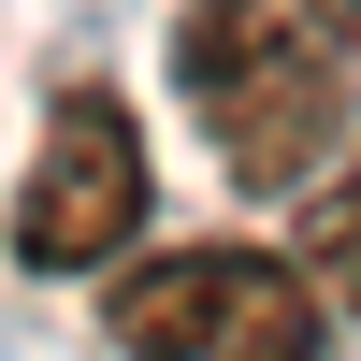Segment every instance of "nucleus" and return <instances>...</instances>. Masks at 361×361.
<instances>
[{"label": "nucleus", "instance_id": "obj_4", "mask_svg": "<svg viewBox=\"0 0 361 361\" xmlns=\"http://www.w3.org/2000/svg\"><path fill=\"white\" fill-rule=\"evenodd\" d=\"M289 202H304V289L333 318H361V130L318 159V188H289Z\"/></svg>", "mask_w": 361, "mask_h": 361}, {"label": "nucleus", "instance_id": "obj_1", "mask_svg": "<svg viewBox=\"0 0 361 361\" xmlns=\"http://www.w3.org/2000/svg\"><path fill=\"white\" fill-rule=\"evenodd\" d=\"M173 102L217 145L231 188L289 202L361 130V29H347V0H188L173 15Z\"/></svg>", "mask_w": 361, "mask_h": 361}, {"label": "nucleus", "instance_id": "obj_3", "mask_svg": "<svg viewBox=\"0 0 361 361\" xmlns=\"http://www.w3.org/2000/svg\"><path fill=\"white\" fill-rule=\"evenodd\" d=\"M145 130H130V102L116 87H58L44 102V145H29V173H15V260L29 275H116L130 260V231H145Z\"/></svg>", "mask_w": 361, "mask_h": 361}, {"label": "nucleus", "instance_id": "obj_2", "mask_svg": "<svg viewBox=\"0 0 361 361\" xmlns=\"http://www.w3.org/2000/svg\"><path fill=\"white\" fill-rule=\"evenodd\" d=\"M102 333L116 361H318L333 304L275 246H159L102 289Z\"/></svg>", "mask_w": 361, "mask_h": 361}, {"label": "nucleus", "instance_id": "obj_5", "mask_svg": "<svg viewBox=\"0 0 361 361\" xmlns=\"http://www.w3.org/2000/svg\"><path fill=\"white\" fill-rule=\"evenodd\" d=\"M347 29H361V0H347Z\"/></svg>", "mask_w": 361, "mask_h": 361}]
</instances>
